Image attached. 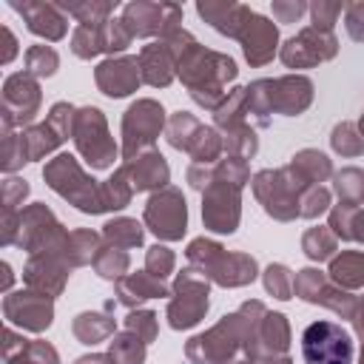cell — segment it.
Returning a JSON list of instances; mask_svg holds the SVG:
<instances>
[{"label":"cell","instance_id":"6da1fadb","mask_svg":"<svg viewBox=\"0 0 364 364\" xmlns=\"http://www.w3.org/2000/svg\"><path fill=\"white\" fill-rule=\"evenodd\" d=\"M301 353L307 364H350L353 341L333 321H313L301 333Z\"/></svg>","mask_w":364,"mask_h":364},{"label":"cell","instance_id":"7a4b0ae2","mask_svg":"<svg viewBox=\"0 0 364 364\" xmlns=\"http://www.w3.org/2000/svg\"><path fill=\"white\" fill-rule=\"evenodd\" d=\"M185 219H188L185 199L176 191H165V193H159L148 202L145 222L162 239H179L185 233Z\"/></svg>","mask_w":364,"mask_h":364},{"label":"cell","instance_id":"3957f363","mask_svg":"<svg viewBox=\"0 0 364 364\" xmlns=\"http://www.w3.org/2000/svg\"><path fill=\"white\" fill-rule=\"evenodd\" d=\"M176 293H179V299L171 301L168 316H171V327L182 330V327L196 324L205 316V310H208V284L193 279L191 270H188L176 282Z\"/></svg>","mask_w":364,"mask_h":364},{"label":"cell","instance_id":"277c9868","mask_svg":"<svg viewBox=\"0 0 364 364\" xmlns=\"http://www.w3.org/2000/svg\"><path fill=\"white\" fill-rule=\"evenodd\" d=\"M336 54V40L330 31H321V28H304L299 37L287 40V46L282 48V60L293 68H301V65H313L318 60H327Z\"/></svg>","mask_w":364,"mask_h":364},{"label":"cell","instance_id":"5b68a950","mask_svg":"<svg viewBox=\"0 0 364 364\" xmlns=\"http://www.w3.org/2000/svg\"><path fill=\"white\" fill-rule=\"evenodd\" d=\"M242 43H245V57L256 65L267 63L273 57V48H276V26L259 14H247L245 26H242Z\"/></svg>","mask_w":364,"mask_h":364},{"label":"cell","instance_id":"8992f818","mask_svg":"<svg viewBox=\"0 0 364 364\" xmlns=\"http://www.w3.org/2000/svg\"><path fill=\"white\" fill-rule=\"evenodd\" d=\"M97 82L108 97H125L139 85V63L136 57L108 60L97 68Z\"/></svg>","mask_w":364,"mask_h":364},{"label":"cell","instance_id":"52a82bcc","mask_svg":"<svg viewBox=\"0 0 364 364\" xmlns=\"http://www.w3.org/2000/svg\"><path fill=\"white\" fill-rule=\"evenodd\" d=\"M159 128H162V108L151 100L136 102L125 117V142H128L125 154H131L134 139H136V148H139L142 142H151Z\"/></svg>","mask_w":364,"mask_h":364},{"label":"cell","instance_id":"ba28073f","mask_svg":"<svg viewBox=\"0 0 364 364\" xmlns=\"http://www.w3.org/2000/svg\"><path fill=\"white\" fill-rule=\"evenodd\" d=\"M14 9L26 17V23H28V28H31L34 34H43V37H48V40H60V37L65 34V17L60 14L57 6L23 3V6H14Z\"/></svg>","mask_w":364,"mask_h":364},{"label":"cell","instance_id":"9c48e42d","mask_svg":"<svg viewBox=\"0 0 364 364\" xmlns=\"http://www.w3.org/2000/svg\"><path fill=\"white\" fill-rule=\"evenodd\" d=\"M196 9L208 23H213V28H219L222 34H233V37L242 34V26L250 14L245 6H233V3H199Z\"/></svg>","mask_w":364,"mask_h":364},{"label":"cell","instance_id":"30bf717a","mask_svg":"<svg viewBox=\"0 0 364 364\" xmlns=\"http://www.w3.org/2000/svg\"><path fill=\"white\" fill-rule=\"evenodd\" d=\"M171 43H151L142 48L139 71L151 85H168L171 82Z\"/></svg>","mask_w":364,"mask_h":364},{"label":"cell","instance_id":"8fae6325","mask_svg":"<svg viewBox=\"0 0 364 364\" xmlns=\"http://www.w3.org/2000/svg\"><path fill=\"white\" fill-rule=\"evenodd\" d=\"M168 182V165L159 154H148L142 159H136L134 165V188H151V185H165Z\"/></svg>","mask_w":364,"mask_h":364},{"label":"cell","instance_id":"7c38bea8","mask_svg":"<svg viewBox=\"0 0 364 364\" xmlns=\"http://www.w3.org/2000/svg\"><path fill=\"white\" fill-rule=\"evenodd\" d=\"M114 330V321H108L100 313H82L74 321V333L82 338V344H97L100 338H105Z\"/></svg>","mask_w":364,"mask_h":364},{"label":"cell","instance_id":"4fadbf2b","mask_svg":"<svg viewBox=\"0 0 364 364\" xmlns=\"http://www.w3.org/2000/svg\"><path fill=\"white\" fill-rule=\"evenodd\" d=\"M102 48H108L105 43V28L102 26H80L74 31V54L77 57H94Z\"/></svg>","mask_w":364,"mask_h":364},{"label":"cell","instance_id":"5bb4252c","mask_svg":"<svg viewBox=\"0 0 364 364\" xmlns=\"http://www.w3.org/2000/svg\"><path fill=\"white\" fill-rule=\"evenodd\" d=\"M142 344H145L142 338H134L131 333H122L111 344V361L114 364H142V358H145V347Z\"/></svg>","mask_w":364,"mask_h":364},{"label":"cell","instance_id":"9a60e30c","mask_svg":"<svg viewBox=\"0 0 364 364\" xmlns=\"http://www.w3.org/2000/svg\"><path fill=\"white\" fill-rule=\"evenodd\" d=\"M333 279L336 282H344V284H361L364 282V256L358 253H347L341 259L333 262Z\"/></svg>","mask_w":364,"mask_h":364},{"label":"cell","instance_id":"2e32d148","mask_svg":"<svg viewBox=\"0 0 364 364\" xmlns=\"http://www.w3.org/2000/svg\"><path fill=\"white\" fill-rule=\"evenodd\" d=\"M105 236L119 245V247H131V245H139L142 242V230L134 219H117V222H108L105 225Z\"/></svg>","mask_w":364,"mask_h":364},{"label":"cell","instance_id":"e0dca14e","mask_svg":"<svg viewBox=\"0 0 364 364\" xmlns=\"http://www.w3.org/2000/svg\"><path fill=\"white\" fill-rule=\"evenodd\" d=\"M26 65H28V71H34V74H40V77H48V74H54V68H57V54H54V48L34 46V48H28V54H26Z\"/></svg>","mask_w":364,"mask_h":364},{"label":"cell","instance_id":"ac0fdd59","mask_svg":"<svg viewBox=\"0 0 364 364\" xmlns=\"http://www.w3.org/2000/svg\"><path fill=\"white\" fill-rule=\"evenodd\" d=\"M264 284H267V290H270L276 299H290V293H293V279H290L287 267H282V264H270V267H267Z\"/></svg>","mask_w":364,"mask_h":364},{"label":"cell","instance_id":"d6986e66","mask_svg":"<svg viewBox=\"0 0 364 364\" xmlns=\"http://www.w3.org/2000/svg\"><path fill=\"white\" fill-rule=\"evenodd\" d=\"M154 273H139V276H131L122 287H131L136 293V301L139 299H154V296H168V290L162 287L159 279H151Z\"/></svg>","mask_w":364,"mask_h":364},{"label":"cell","instance_id":"ffe728a7","mask_svg":"<svg viewBox=\"0 0 364 364\" xmlns=\"http://www.w3.org/2000/svg\"><path fill=\"white\" fill-rule=\"evenodd\" d=\"M338 193L347 199V202H358L364 199V173L361 171H344L338 173Z\"/></svg>","mask_w":364,"mask_h":364},{"label":"cell","instance_id":"44dd1931","mask_svg":"<svg viewBox=\"0 0 364 364\" xmlns=\"http://www.w3.org/2000/svg\"><path fill=\"white\" fill-rule=\"evenodd\" d=\"M304 250L310 259H327L333 253V239L318 228V230H310L304 236Z\"/></svg>","mask_w":364,"mask_h":364},{"label":"cell","instance_id":"7402d4cb","mask_svg":"<svg viewBox=\"0 0 364 364\" xmlns=\"http://www.w3.org/2000/svg\"><path fill=\"white\" fill-rule=\"evenodd\" d=\"M128 330L136 333V338L151 341L156 336V316L154 313H131L128 316Z\"/></svg>","mask_w":364,"mask_h":364},{"label":"cell","instance_id":"603a6c76","mask_svg":"<svg viewBox=\"0 0 364 364\" xmlns=\"http://www.w3.org/2000/svg\"><path fill=\"white\" fill-rule=\"evenodd\" d=\"M341 3H316L310 11H313V23H316V28H321V31H330V26L336 23V17L341 14Z\"/></svg>","mask_w":364,"mask_h":364},{"label":"cell","instance_id":"cb8c5ba5","mask_svg":"<svg viewBox=\"0 0 364 364\" xmlns=\"http://www.w3.org/2000/svg\"><path fill=\"white\" fill-rule=\"evenodd\" d=\"M361 145L364 142H353V125H338L336 128V134H333V148L336 151H341V154H347V156H353V154H358L361 151Z\"/></svg>","mask_w":364,"mask_h":364},{"label":"cell","instance_id":"d4e9b609","mask_svg":"<svg viewBox=\"0 0 364 364\" xmlns=\"http://www.w3.org/2000/svg\"><path fill=\"white\" fill-rule=\"evenodd\" d=\"M171 264H173V256L165 250V247H151V253H148V270L156 276V279H162L168 270H171Z\"/></svg>","mask_w":364,"mask_h":364},{"label":"cell","instance_id":"484cf974","mask_svg":"<svg viewBox=\"0 0 364 364\" xmlns=\"http://www.w3.org/2000/svg\"><path fill=\"white\" fill-rule=\"evenodd\" d=\"M347 31L353 34V40H364V3L347 9Z\"/></svg>","mask_w":364,"mask_h":364},{"label":"cell","instance_id":"4316f807","mask_svg":"<svg viewBox=\"0 0 364 364\" xmlns=\"http://www.w3.org/2000/svg\"><path fill=\"white\" fill-rule=\"evenodd\" d=\"M304 3H290V6H284V3H273V14L282 20V23H293V20H299L301 14H304Z\"/></svg>","mask_w":364,"mask_h":364},{"label":"cell","instance_id":"83f0119b","mask_svg":"<svg viewBox=\"0 0 364 364\" xmlns=\"http://www.w3.org/2000/svg\"><path fill=\"white\" fill-rule=\"evenodd\" d=\"M3 34H6V43H9V46H6V54H3V63H9V60L14 57V37H11L9 28H3Z\"/></svg>","mask_w":364,"mask_h":364},{"label":"cell","instance_id":"f1b7e54d","mask_svg":"<svg viewBox=\"0 0 364 364\" xmlns=\"http://www.w3.org/2000/svg\"><path fill=\"white\" fill-rule=\"evenodd\" d=\"M102 361H108L105 355H91V358H80L77 364H102Z\"/></svg>","mask_w":364,"mask_h":364},{"label":"cell","instance_id":"f546056e","mask_svg":"<svg viewBox=\"0 0 364 364\" xmlns=\"http://www.w3.org/2000/svg\"><path fill=\"white\" fill-rule=\"evenodd\" d=\"M355 327H358V333H361V336H364V307H361V316H358V318H355Z\"/></svg>","mask_w":364,"mask_h":364},{"label":"cell","instance_id":"4dcf8cb0","mask_svg":"<svg viewBox=\"0 0 364 364\" xmlns=\"http://www.w3.org/2000/svg\"><path fill=\"white\" fill-rule=\"evenodd\" d=\"M361 364H364V353H361Z\"/></svg>","mask_w":364,"mask_h":364}]
</instances>
